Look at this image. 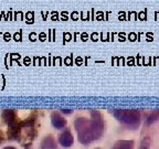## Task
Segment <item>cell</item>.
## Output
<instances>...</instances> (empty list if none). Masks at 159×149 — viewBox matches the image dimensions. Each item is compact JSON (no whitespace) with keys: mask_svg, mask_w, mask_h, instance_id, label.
I'll use <instances>...</instances> for the list:
<instances>
[{"mask_svg":"<svg viewBox=\"0 0 159 149\" xmlns=\"http://www.w3.org/2000/svg\"><path fill=\"white\" fill-rule=\"evenodd\" d=\"M75 128L77 130L79 140L82 144L96 140L102 136L104 130V123L99 112L91 113V119L80 117L75 120Z\"/></svg>","mask_w":159,"mask_h":149,"instance_id":"1","label":"cell"},{"mask_svg":"<svg viewBox=\"0 0 159 149\" xmlns=\"http://www.w3.org/2000/svg\"><path fill=\"white\" fill-rule=\"evenodd\" d=\"M134 142L133 140H119L113 146L112 149H133Z\"/></svg>","mask_w":159,"mask_h":149,"instance_id":"6","label":"cell"},{"mask_svg":"<svg viewBox=\"0 0 159 149\" xmlns=\"http://www.w3.org/2000/svg\"><path fill=\"white\" fill-rule=\"evenodd\" d=\"M2 119L7 123L8 125H12L17 122V116H16L15 111H11V109H7V111H3L2 113Z\"/></svg>","mask_w":159,"mask_h":149,"instance_id":"5","label":"cell"},{"mask_svg":"<svg viewBox=\"0 0 159 149\" xmlns=\"http://www.w3.org/2000/svg\"><path fill=\"white\" fill-rule=\"evenodd\" d=\"M51 120H52L53 127L57 129L64 128L65 125H66V120H65L59 113H52V115H51Z\"/></svg>","mask_w":159,"mask_h":149,"instance_id":"4","label":"cell"},{"mask_svg":"<svg viewBox=\"0 0 159 149\" xmlns=\"http://www.w3.org/2000/svg\"><path fill=\"white\" fill-rule=\"evenodd\" d=\"M159 118V111H154L152 113H150V115L148 116L146 120V124L147 125H150V124H154L155 122H157Z\"/></svg>","mask_w":159,"mask_h":149,"instance_id":"8","label":"cell"},{"mask_svg":"<svg viewBox=\"0 0 159 149\" xmlns=\"http://www.w3.org/2000/svg\"><path fill=\"white\" fill-rule=\"evenodd\" d=\"M3 149H16L15 147H6V148H3Z\"/></svg>","mask_w":159,"mask_h":149,"instance_id":"11","label":"cell"},{"mask_svg":"<svg viewBox=\"0 0 159 149\" xmlns=\"http://www.w3.org/2000/svg\"><path fill=\"white\" fill-rule=\"evenodd\" d=\"M114 116L128 128L136 129L140 124V113L135 109H116Z\"/></svg>","mask_w":159,"mask_h":149,"instance_id":"2","label":"cell"},{"mask_svg":"<svg viewBox=\"0 0 159 149\" xmlns=\"http://www.w3.org/2000/svg\"><path fill=\"white\" fill-rule=\"evenodd\" d=\"M73 136L70 130H64L62 134L59 136V142L62 145L63 147H71L73 145Z\"/></svg>","mask_w":159,"mask_h":149,"instance_id":"3","label":"cell"},{"mask_svg":"<svg viewBox=\"0 0 159 149\" xmlns=\"http://www.w3.org/2000/svg\"><path fill=\"white\" fill-rule=\"evenodd\" d=\"M41 147H42V149H57V144L52 137L48 136L42 140Z\"/></svg>","mask_w":159,"mask_h":149,"instance_id":"7","label":"cell"},{"mask_svg":"<svg viewBox=\"0 0 159 149\" xmlns=\"http://www.w3.org/2000/svg\"><path fill=\"white\" fill-rule=\"evenodd\" d=\"M62 112L65 113V114H70V113H72V111H67V109H62Z\"/></svg>","mask_w":159,"mask_h":149,"instance_id":"10","label":"cell"},{"mask_svg":"<svg viewBox=\"0 0 159 149\" xmlns=\"http://www.w3.org/2000/svg\"><path fill=\"white\" fill-rule=\"evenodd\" d=\"M149 146H150V138H149V137H146V138L142 142V144H140L139 149H148Z\"/></svg>","mask_w":159,"mask_h":149,"instance_id":"9","label":"cell"}]
</instances>
